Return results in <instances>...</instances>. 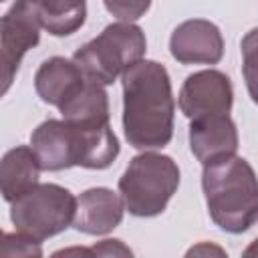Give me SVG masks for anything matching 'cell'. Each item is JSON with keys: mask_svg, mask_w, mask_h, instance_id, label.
Instances as JSON below:
<instances>
[{"mask_svg": "<svg viewBox=\"0 0 258 258\" xmlns=\"http://www.w3.org/2000/svg\"><path fill=\"white\" fill-rule=\"evenodd\" d=\"M202 191L212 222L228 234H244L258 222V177L238 155L204 165Z\"/></svg>", "mask_w": 258, "mask_h": 258, "instance_id": "obj_2", "label": "cell"}, {"mask_svg": "<svg viewBox=\"0 0 258 258\" xmlns=\"http://www.w3.org/2000/svg\"><path fill=\"white\" fill-rule=\"evenodd\" d=\"M87 81L89 79L85 77L81 67L73 58L64 56H50L42 60L34 73L36 95L56 109L71 101L85 87Z\"/></svg>", "mask_w": 258, "mask_h": 258, "instance_id": "obj_12", "label": "cell"}, {"mask_svg": "<svg viewBox=\"0 0 258 258\" xmlns=\"http://www.w3.org/2000/svg\"><path fill=\"white\" fill-rule=\"evenodd\" d=\"M242 50V75L250 99L258 105V26L248 30L240 42Z\"/></svg>", "mask_w": 258, "mask_h": 258, "instance_id": "obj_16", "label": "cell"}, {"mask_svg": "<svg viewBox=\"0 0 258 258\" xmlns=\"http://www.w3.org/2000/svg\"><path fill=\"white\" fill-rule=\"evenodd\" d=\"M125 210L121 194L109 187H89L77 198L73 228L89 236H105L121 224Z\"/></svg>", "mask_w": 258, "mask_h": 258, "instance_id": "obj_11", "label": "cell"}, {"mask_svg": "<svg viewBox=\"0 0 258 258\" xmlns=\"http://www.w3.org/2000/svg\"><path fill=\"white\" fill-rule=\"evenodd\" d=\"M30 147L44 171H62L79 161L77 131L64 119L42 121L30 135Z\"/></svg>", "mask_w": 258, "mask_h": 258, "instance_id": "obj_9", "label": "cell"}, {"mask_svg": "<svg viewBox=\"0 0 258 258\" xmlns=\"http://www.w3.org/2000/svg\"><path fill=\"white\" fill-rule=\"evenodd\" d=\"M147 50L145 32L133 22L107 24L93 40L75 50L73 60L85 77L99 85H113L125 71L143 60Z\"/></svg>", "mask_w": 258, "mask_h": 258, "instance_id": "obj_4", "label": "cell"}, {"mask_svg": "<svg viewBox=\"0 0 258 258\" xmlns=\"http://www.w3.org/2000/svg\"><path fill=\"white\" fill-rule=\"evenodd\" d=\"M123 133L135 149H163L173 137L175 99L167 69L157 60H139L121 77Z\"/></svg>", "mask_w": 258, "mask_h": 258, "instance_id": "obj_1", "label": "cell"}, {"mask_svg": "<svg viewBox=\"0 0 258 258\" xmlns=\"http://www.w3.org/2000/svg\"><path fill=\"white\" fill-rule=\"evenodd\" d=\"M4 256H42L40 242L16 232V234H6L4 236V246H2Z\"/></svg>", "mask_w": 258, "mask_h": 258, "instance_id": "obj_18", "label": "cell"}, {"mask_svg": "<svg viewBox=\"0 0 258 258\" xmlns=\"http://www.w3.org/2000/svg\"><path fill=\"white\" fill-rule=\"evenodd\" d=\"M40 20L26 0H14L0 20L2 93H8L24 54L40 42Z\"/></svg>", "mask_w": 258, "mask_h": 258, "instance_id": "obj_6", "label": "cell"}, {"mask_svg": "<svg viewBox=\"0 0 258 258\" xmlns=\"http://www.w3.org/2000/svg\"><path fill=\"white\" fill-rule=\"evenodd\" d=\"M42 167L32 147L16 145L8 149L0 161V189L2 198L12 204L32 187L38 185V175Z\"/></svg>", "mask_w": 258, "mask_h": 258, "instance_id": "obj_13", "label": "cell"}, {"mask_svg": "<svg viewBox=\"0 0 258 258\" xmlns=\"http://www.w3.org/2000/svg\"><path fill=\"white\" fill-rule=\"evenodd\" d=\"M177 105L189 121L214 115H230L234 105L232 81L226 73L216 69L191 73L179 89Z\"/></svg>", "mask_w": 258, "mask_h": 258, "instance_id": "obj_7", "label": "cell"}, {"mask_svg": "<svg viewBox=\"0 0 258 258\" xmlns=\"http://www.w3.org/2000/svg\"><path fill=\"white\" fill-rule=\"evenodd\" d=\"M179 167L163 153L143 151L131 157L119 177V194L125 208L135 218H155L165 212L179 187Z\"/></svg>", "mask_w": 258, "mask_h": 258, "instance_id": "obj_3", "label": "cell"}, {"mask_svg": "<svg viewBox=\"0 0 258 258\" xmlns=\"http://www.w3.org/2000/svg\"><path fill=\"white\" fill-rule=\"evenodd\" d=\"M169 52L181 64H218L224 56V36L214 22L189 18L173 28Z\"/></svg>", "mask_w": 258, "mask_h": 258, "instance_id": "obj_8", "label": "cell"}, {"mask_svg": "<svg viewBox=\"0 0 258 258\" xmlns=\"http://www.w3.org/2000/svg\"><path fill=\"white\" fill-rule=\"evenodd\" d=\"M187 139L194 157L202 165L236 155L240 145L238 127L230 115H214L189 121Z\"/></svg>", "mask_w": 258, "mask_h": 258, "instance_id": "obj_10", "label": "cell"}, {"mask_svg": "<svg viewBox=\"0 0 258 258\" xmlns=\"http://www.w3.org/2000/svg\"><path fill=\"white\" fill-rule=\"evenodd\" d=\"M244 256H258V238L248 244V248L244 250Z\"/></svg>", "mask_w": 258, "mask_h": 258, "instance_id": "obj_20", "label": "cell"}, {"mask_svg": "<svg viewBox=\"0 0 258 258\" xmlns=\"http://www.w3.org/2000/svg\"><path fill=\"white\" fill-rule=\"evenodd\" d=\"M60 115L71 125L79 127H95V125H107L109 121V95L105 91V85L87 81L85 87L67 101L60 109Z\"/></svg>", "mask_w": 258, "mask_h": 258, "instance_id": "obj_14", "label": "cell"}, {"mask_svg": "<svg viewBox=\"0 0 258 258\" xmlns=\"http://www.w3.org/2000/svg\"><path fill=\"white\" fill-rule=\"evenodd\" d=\"M89 250H91V254H97V256H131L133 254L127 246H123L121 240H111V238L99 242L97 246H93Z\"/></svg>", "mask_w": 258, "mask_h": 258, "instance_id": "obj_19", "label": "cell"}, {"mask_svg": "<svg viewBox=\"0 0 258 258\" xmlns=\"http://www.w3.org/2000/svg\"><path fill=\"white\" fill-rule=\"evenodd\" d=\"M77 214V198L58 183H38L10 204V220L16 232L38 242L64 232Z\"/></svg>", "mask_w": 258, "mask_h": 258, "instance_id": "obj_5", "label": "cell"}, {"mask_svg": "<svg viewBox=\"0 0 258 258\" xmlns=\"http://www.w3.org/2000/svg\"><path fill=\"white\" fill-rule=\"evenodd\" d=\"M107 12L123 22H135L151 8V0H103Z\"/></svg>", "mask_w": 258, "mask_h": 258, "instance_id": "obj_17", "label": "cell"}, {"mask_svg": "<svg viewBox=\"0 0 258 258\" xmlns=\"http://www.w3.org/2000/svg\"><path fill=\"white\" fill-rule=\"evenodd\" d=\"M40 24L52 36L77 32L87 18V0H26Z\"/></svg>", "mask_w": 258, "mask_h": 258, "instance_id": "obj_15", "label": "cell"}]
</instances>
